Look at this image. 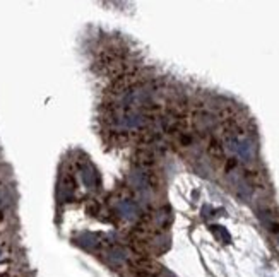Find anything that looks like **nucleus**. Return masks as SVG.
<instances>
[{
	"mask_svg": "<svg viewBox=\"0 0 279 277\" xmlns=\"http://www.w3.org/2000/svg\"><path fill=\"white\" fill-rule=\"evenodd\" d=\"M108 258H110L111 262H115V264H124L125 254L122 250H118V248H115V250L108 252Z\"/></svg>",
	"mask_w": 279,
	"mask_h": 277,
	"instance_id": "nucleus-5",
	"label": "nucleus"
},
{
	"mask_svg": "<svg viewBox=\"0 0 279 277\" xmlns=\"http://www.w3.org/2000/svg\"><path fill=\"white\" fill-rule=\"evenodd\" d=\"M130 182L137 190H146L148 188V182H146V175L142 171H134L130 175Z\"/></svg>",
	"mask_w": 279,
	"mask_h": 277,
	"instance_id": "nucleus-4",
	"label": "nucleus"
},
{
	"mask_svg": "<svg viewBox=\"0 0 279 277\" xmlns=\"http://www.w3.org/2000/svg\"><path fill=\"white\" fill-rule=\"evenodd\" d=\"M225 149L229 154L236 156L245 162L254 161V158H255V144L249 137L229 136L225 140Z\"/></svg>",
	"mask_w": 279,
	"mask_h": 277,
	"instance_id": "nucleus-1",
	"label": "nucleus"
},
{
	"mask_svg": "<svg viewBox=\"0 0 279 277\" xmlns=\"http://www.w3.org/2000/svg\"><path fill=\"white\" fill-rule=\"evenodd\" d=\"M118 210H120L122 216L127 217V219H137L139 217V207L135 206L134 202H130V200H122V202L118 204Z\"/></svg>",
	"mask_w": 279,
	"mask_h": 277,
	"instance_id": "nucleus-3",
	"label": "nucleus"
},
{
	"mask_svg": "<svg viewBox=\"0 0 279 277\" xmlns=\"http://www.w3.org/2000/svg\"><path fill=\"white\" fill-rule=\"evenodd\" d=\"M113 123L118 130L132 132V130H139L144 125V115H141L135 110H120L113 115Z\"/></svg>",
	"mask_w": 279,
	"mask_h": 277,
	"instance_id": "nucleus-2",
	"label": "nucleus"
}]
</instances>
